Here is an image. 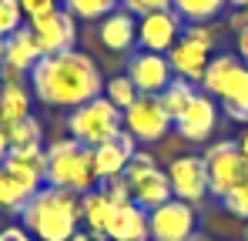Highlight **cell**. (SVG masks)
I'll return each instance as SVG.
<instances>
[{
	"mask_svg": "<svg viewBox=\"0 0 248 241\" xmlns=\"http://www.w3.org/2000/svg\"><path fill=\"white\" fill-rule=\"evenodd\" d=\"M31 90L47 107H81L91 97L104 94V80L97 64L81 50L47 54L31 71Z\"/></svg>",
	"mask_w": 248,
	"mask_h": 241,
	"instance_id": "6da1fadb",
	"label": "cell"
},
{
	"mask_svg": "<svg viewBox=\"0 0 248 241\" xmlns=\"http://www.w3.org/2000/svg\"><path fill=\"white\" fill-rule=\"evenodd\" d=\"M20 218L37 241H71L81 231V195L44 184L24 204Z\"/></svg>",
	"mask_w": 248,
	"mask_h": 241,
	"instance_id": "7a4b0ae2",
	"label": "cell"
},
{
	"mask_svg": "<svg viewBox=\"0 0 248 241\" xmlns=\"http://www.w3.org/2000/svg\"><path fill=\"white\" fill-rule=\"evenodd\" d=\"M47 184L64 188L74 195H87L97 188V171H94V154L74 137H61L47 148Z\"/></svg>",
	"mask_w": 248,
	"mask_h": 241,
	"instance_id": "3957f363",
	"label": "cell"
},
{
	"mask_svg": "<svg viewBox=\"0 0 248 241\" xmlns=\"http://www.w3.org/2000/svg\"><path fill=\"white\" fill-rule=\"evenodd\" d=\"M67 131H71L74 141H81L84 148L108 144V141H114L124 131V111L114 107L104 94H101V97H91L87 104H81V107L71 111Z\"/></svg>",
	"mask_w": 248,
	"mask_h": 241,
	"instance_id": "277c9868",
	"label": "cell"
},
{
	"mask_svg": "<svg viewBox=\"0 0 248 241\" xmlns=\"http://www.w3.org/2000/svg\"><path fill=\"white\" fill-rule=\"evenodd\" d=\"M124 178L131 184V201L141 204L144 211H155L158 204L171 201V181H168V171L158 167V161L151 158L148 151H138L131 154L127 167H124Z\"/></svg>",
	"mask_w": 248,
	"mask_h": 241,
	"instance_id": "5b68a950",
	"label": "cell"
},
{
	"mask_svg": "<svg viewBox=\"0 0 248 241\" xmlns=\"http://www.w3.org/2000/svg\"><path fill=\"white\" fill-rule=\"evenodd\" d=\"M205 167H208V195L225 198L238 184L248 181V158L235 141H215L205 151Z\"/></svg>",
	"mask_w": 248,
	"mask_h": 241,
	"instance_id": "8992f818",
	"label": "cell"
},
{
	"mask_svg": "<svg viewBox=\"0 0 248 241\" xmlns=\"http://www.w3.org/2000/svg\"><path fill=\"white\" fill-rule=\"evenodd\" d=\"M148 225H151V241H191L198 228V214L195 204L171 198L155 211H148Z\"/></svg>",
	"mask_w": 248,
	"mask_h": 241,
	"instance_id": "52a82bcc",
	"label": "cell"
},
{
	"mask_svg": "<svg viewBox=\"0 0 248 241\" xmlns=\"http://www.w3.org/2000/svg\"><path fill=\"white\" fill-rule=\"evenodd\" d=\"M171 124H174V120L161 111L158 97L141 94L131 107H124V131H131L138 144H155V141H161L168 131H171Z\"/></svg>",
	"mask_w": 248,
	"mask_h": 241,
	"instance_id": "ba28073f",
	"label": "cell"
},
{
	"mask_svg": "<svg viewBox=\"0 0 248 241\" xmlns=\"http://www.w3.org/2000/svg\"><path fill=\"white\" fill-rule=\"evenodd\" d=\"M34 30V37L41 44L44 57L47 54H64V50H74V40H78V17L67 14L64 7L44 14V17H34L27 24Z\"/></svg>",
	"mask_w": 248,
	"mask_h": 241,
	"instance_id": "9c48e42d",
	"label": "cell"
},
{
	"mask_svg": "<svg viewBox=\"0 0 248 241\" xmlns=\"http://www.w3.org/2000/svg\"><path fill=\"white\" fill-rule=\"evenodd\" d=\"M168 181H171V195L178 201L198 204L208 195V167L205 158L198 154H181L168 164Z\"/></svg>",
	"mask_w": 248,
	"mask_h": 241,
	"instance_id": "30bf717a",
	"label": "cell"
},
{
	"mask_svg": "<svg viewBox=\"0 0 248 241\" xmlns=\"http://www.w3.org/2000/svg\"><path fill=\"white\" fill-rule=\"evenodd\" d=\"M185 20L174 14V10H158V14H144L138 17V47L141 50H151V54H168L181 34Z\"/></svg>",
	"mask_w": 248,
	"mask_h": 241,
	"instance_id": "8fae6325",
	"label": "cell"
},
{
	"mask_svg": "<svg viewBox=\"0 0 248 241\" xmlns=\"http://www.w3.org/2000/svg\"><path fill=\"white\" fill-rule=\"evenodd\" d=\"M215 127H218V101L205 90H198L188 101V107L174 118V131L185 141H208Z\"/></svg>",
	"mask_w": 248,
	"mask_h": 241,
	"instance_id": "7c38bea8",
	"label": "cell"
},
{
	"mask_svg": "<svg viewBox=\"0 0 248 241\" xmlns=\"http://www.w3.org/2000/svg\"><path fill=\"white\" fill-rule=\"evenodd\" d=\"M127 77L138 87V94H148V97H158L171 84V64H168V54H151V50H141V54H131L127 60Z\"/></svg>",
	"mask_w": 248,
	"mask_h": 241,
	"instance_id": "4fadbf2b",
	"label": "cell"
},
{
	"mask_svg": "<svg viewBox=\"0 0 248 241\" xmlns=\"http://www.w3.org/2000/svg\"><path fill=\"white\" fill-rule=\"evenodd\" d=\"M3 167H7L27 191L37 195L44 184H47V148H41V144H34V148H10Z\"/></svg>",
	"mask_w": 248,
	"mask_h": 241,
	"instance_id": "5bb4252c",
	"label": "cell"
},
{
	"mask_svg": "<svg viewBox=\"0 0 248 241\" xmlns=\"http://www.w3.org/2000/svg\"><path fill=\"white\" fill-rule=\"evenodd\" d=\"M108 241H151V225H148V211L134 201L114 204V214L104 228Z\"/></svg>",
	"mask_w": 248,
	"mask_h": 241,
	"instance_id": "9a60e30c",
	"label": "cell"
},
{
	"mask_svg": "<svg viewBox=\"0 0 248 241\" xmlns=\"http://www.w3.org/2000/svg\"><path fill=\"white\" fill-rule=\"evenodd\" d=\"M91 154H94V171H97V181H108V178L124 174V167H127L131 154H138V141H134V134H131V131H121L114 141L91 148Z\"/></svg>",
	"mask_w": 248,
	"mask_h": 241,
	"instance_id": "2e32d148",
	"label": "cell"
},
{
	"mask_svg": "<svg viewBox=\"0 0 248 241\" xmlns=\"http://www.w3.org/2000/svg\"><path fill=\"white\" fill-rule=\"evenodd\" d=\"M208 60H211V50L208 47H202V44H195V40H188L185 34H181V40L168 50V64H171V74H178L181 80H198L202 84V77H205L208 71Z\"/></svg>",
	"mask_w": 248,
	"mask_h": 241,
	"instance_id": "e0dca14e",
	"label": "cell"
},
{
	"mask_svg": "<svg viewBox=\"0 0 248 241\" xmlns=\"http://www.w3.org/2000/svg\"><path fill=\"white\" fill-rule=\"evenodd\" d=\"M245 67H248V64L242 60V57H235V54H218V57H211V60H208L205 77H202V90L211 94L215 101H225L228 90L235 87V80L242 77Z\"/></svg>",
	"mask_w": 248,
	"mask_h": 241,
	"instance_id": "ac0fdd59",
	"label": "cell"
},
{
	"mask_svg": "<svg viewBox=\"0 0 248 241\" xmlns=\"http://www.w3.org/2000/svg\"><path fill=\"white\" fill-rule=\"evenodd\" d=\"M97 40H101L108 50H114V54L131 50V47L138 44V20H134V14H127V10H111V14L101 20V27H97Z\"/></svg>",
	"mask_w": 248,
	"mask_h": 241,
	"instance_id": "d6986e66",
	"label": "cell"
},
{
	"mask_svg": "<svg viewBox=\"0 0 248 241\" xmlns=\"http://www.w3.org/2000/svg\"><path fill=\"white\" fill-rule=\"evenodd\" d=\"M3 44H7V64L17 67V71H24V74H31L37 67V60L44 57L41 44H37L31 27H17L10 37H3Z\"/></svg>",
	"mask_w": 248,
	"mask_h": 241,
	"instance_id": "ffe728a7",
	"label": "cell"
},
{
	"mask_svg": "<svg viewBox=\"0 0 248 241\" xmlns=\"http://www.w3.org/2000/svg\"><path fill=\"white\" fill-rule=\"evenodd\" d=\"M31 97L34 90L27 84H0V127L31 118Z\"/></svg>",
	"mask_w": 248,
	"mask_h": 241,
	"instance_id": "44dd1931",
	"label": "cell"
},
{
	"mask_svg": "<svg viewBox=\"0 0 248 241\" xmlns=\"http://www.w3.org/2000/svg\"><path fill=\"white\" fill-rule=\"evenodd\" d=\"M111 214H114V201L104 195V188H91L87 195H81V221L87 225V231L104 235Z\"/></svg>",
	"mask_w": 248,
	"mask_h": 241,
	"instance_id": "7402d4cb",
	"label": "cell"
},
{
	"mask_svg": "<svg viewBox=\"0 0 248 241\" xmlns=\"http://www.w3.org/2000/svg\"><path fill=\"white\" fill-rule=\"evenodd\" d=\"M228 0H171V10L188 24H211Z\"/></svg>",
	"mask_w": 248,
	"mask_h": 241,
	"instance_id": "603a6c76",
	"label": "cell"
},
{
	"mask_svg": "<svg viewBox=\"0 0 248 241\" xmlns=\"http://www.w3.org/2000/svg\"><path fill=\"white\" fill-rule=\"evenodd\" d=\"M34 198V191H27L3 164H0V211H10V214H20L24 204Z\"/></svg>",
	"mask_w": 248,
	"mask_h": 241,
	"instance_id": "cb8c5ba5",
	"label": "cell"
},
{
	"mask_svg": "<svg viewBox=\"0 0 248 241\" xmlns=\"http://www.w3.org/2000/svg\"><path fill=\"white\" fill-rule=\"evenodd\" d=\"M195 94H198V90H195V84H191V80H181V77L174 80V77H171V84L158 94V104H161V111H165L168 118L174 120L185 107H188V101H191Z\"/></svg>",
	"mask_w": 248,
	"mask_h": 241,
	"instance_id": "d4e9b609",
	"label": "cell"
},
{
	"mask_svg": "<svg viewBox=\"0 0 248 241\" xmlns=\"http://www.w3.org/2000/svg\"><path fill=\"white\" fill-rule=\"evenodd\" d=\"M7 131V141H10V148H34V144H41L44 137V127L41 120L34 118H24V120H14L10 127H3Z\"/></svg>",
	"mask_w": 248,
	"mask_h": 241,
	"instance_id": "484cf974",
	"label": "cell"
},
{
	"mask_svg": "<svg viewBox=\"0 0 248 241\" xmlns=\"http://www.w3.org/2000/svg\"><path fill=\"white\" fill-rule=\"evenodd\" d=\"M221 107H225V114L232 120L248 124V67L242 71V77L235 80V87L228 90V97L221 101Z\"/></svg>",
	"mask_w": 248,
	"mask_h": 241,
	"instance_id": "4316f807",
	"label": "cell"
},
{
	"mask_svg": "<svg viewBox=\"0 0 248 241\" xmlns=\"http://www.w3.org/2000/svg\"><path fill=\"white\" fill-rule=\"evenodd\" d=\"M114 7L118 0H64V10L74 14L78 20H104Z\"/></svg>",
	"mask_w": 248,
	"mask_h": 241,
	"instance_id": "83f0119b",
	"label": "cell"
},
{
	"mask_svg": "<svg viewBox=\"0 0 248 241\" xmlns=\"http://www.w3.org/2000/svg\"><path fill=\"white\" fill-rule=\"evenodd\" d=\"M104 97H108L114 107H121V111H124V107H131L141 94H138V87L131 84V77L121 74V77H111L108 84H104Z\"/></svg>",
	"mask_w": 248,
	"mask_h": 241,
	"instance_id": "f1b7e54d",
	"label": "cell"
},
{
	"mask_svg": "<svg viewBox=\"0 0 248 241\" xmlns=\"http://www.w3.org/2000/svg\"><path fill=\"white\" fill-rule=\"evenodd\" d=\"M17 27H24V10L17 0H0V37H10Z\"/></svg>",
	"mask_w": 248,
	"mask_h": 241,
	"instance_id": "f546056e",
	"label": "cell"
},
{
	"mask_svg": "<svg viewBox=\"0 0 248 241\" xmlns=\"http://www.w3.org/2000/svg\"><path fill=\"white\" fill-rule=\"evenodd\" d=\"M221 204H225L228 214H235V218L248 221V181H245V184H238L235 191H228V195L221 198Z\"/></svg>",
	"mask_w": 248,
	"mask_h": 241,
	"instance_id": "4dcf8cb0",
	"label": "cell"
},
{
	"mask_svg": "<svg viewBox=\"0 0 248 241\" xmlns=\"http://www.w3.org/2000/svg\"><path fill=\"white\" fill-rule=\"evenodd\" d=\"M101 188H104V195L114 201V204H124V201H131V184H127V178H124V174L101 181Z\"/></svg>",
	"mask_w": 248,
	"mask_h": 241,
	"instance_id": "1f68e13d",
	"label": "cell"
},
{
	"mask_svg": "<svg viewBox=\"0 0 248 241\" xmlns=\"http://www.w3.org/2000/svg\"><path fill=\"white\" fill-rule=\"evenodd\" d=\"M124 10L134 14V17H144V14H158V10H171V0H121Z\"/></svg>",
	"mask_w": 248,
	"mask_h": 241,
	"instance_id": "d6a6232c",
	"label": "cell"
},
{
	"mask_svg": "<svg viewBox=\"0 0 248 241\" xmlns=\"http://www.w3.org/2000/svg\"><path fill=\"white\" fill-rule=\"evenodd\" d=\"M185 37L195 40V44H202V47H215L218 44V30L211 27V24H191V27H185Z\"/></svg>",
	"mask_w": 248,
	"mask_h": 241,
	"instance_id": "836d02e7",
	"label": "cell"
},
{
	"mask_svg": "<svg viewBox=\"0 0 248 241\" xmlns=\"http://www.w3.org/2000/svg\"><path fill=\"white\" fill-rule=\"evenodd\" d=\"M20 3V10H24V17L27 20H34V17H44V14H50V10H57L64 0H17Z\"/></svg>",
	"mask_w": 248,
	"mask_h": 241,
	"instance_id": "e575fe53",
	"label": "cell"
},
{
	"mask_svg": "<svg viewBox=\"0 0 248 241\" xmlns=\"http://www.w3.org/2000/svg\"><path fill=\"white\" fill-rule=\"evenodd\" d=\"M0 241H37L24 225H10V228H3L0 231Z\"/></svg>",
	"mask_w": 248,
	"mask_h": 241,
	"instance_id": "d590c367",
	"label": "cell"
},
{
	"mask_svg": "<svg viewBox=\"0 0 248 241\" xmlns=\"http://www.w3.org/2000/svg\"><path fill=\"white\" fill-rule=\"evenodd\" d=\"M228 27H232L235 34H242V30H248V7H242V10H235V17L228 20Z\"/></svg>",
	"mask_w": 248,
	"mask_h": 241,
	"instance_id": "8d00e7d4",
	"label": "cell"
},
{
	"mask_svg": "<svg viewBox=\"0 0 248 241\" xmlns=\"http://www.w3.org/2000/svg\"><path fill=\"white\" fill-rule=\"evenodd\" d=\"M238 37V57L248 64V30H242V34H235Z\"/></svg>",
	"mask_w": 248,
	"mask_h": 241,
	"instance_id": "74e56055",
	"label": "cell"
},
{
	"mask_svg": "<svg viewBox=\"0 0 248 241\" xmlns=\"http://www.w3.org/2000/svg\"><path fill=\"white\" fill-rule=\"evenodd\" d=\"M7 154H10V141H7V131L0 127V164L7 161Z\"/></svg>",
	"mask_w": 248,
	"mask_h": 241,
	"instance_id": "f35d334b",
	"label": "cell"
},
{
	"mask_svg": "<svg viewBox=\"0 0 248 241\" xmlns=\"http://www.w3.org/2000/svg\"><path fill=\"white\" fill-rule=\"evenodd\" d=\"M71 241H108L104 235H94V231H78Z\"/></svg>",
	"mask_w": 248,
	"mask_h": 241,
	"instance_id": "ab89813d",
	"label": "cell"
},
{
	"mask_svg": "<svg viewBox=\"0 0 248 241\" xmlns=\"http://www.w3.org/2000/svg\"><path fill=\"white\" fill-rule=\"evenodd\" d=\"M238 148H242V154H245V158H248V131H245V134H242V137H238Z\"/></svg>",
	"mask_w": 248,
	"mask_h": 241,
	"instance_id": "60d3db41",
	"label": "cell"
},
{
	"mask_svg": "<svg viewBox=\"0 0 248 241\" xmlns=\"http://www.w3.org/2000/svg\"><path fill=\"white\" fill-rule=\"evenodd\" d=\"M7 64V44H3V37H0V67Z\"/></svg>",
	"mask_w": 248,
	"mask_h": 241,
	"instance_id": "b9f144b4",
	"label": "cell"
},
{
	"mask_svg": "<svg viewBox=\"0 0 248 241\" xmlns=\"http://www.w3.org/2000/svg\"><path fill=\"white\" fill-rule=\"evenodd\" d=\"M228 3H232V7H238V10H242V7H248V0H228Z\"/></svg>",
	"mask_w": 248,
	"mask_h": 241,
	"instance_id": "7bdbcfd3",
	"label": "cell"
},
{
	"mask_svg": "<svg viewBox=\"0 0 248 241\" xmlns=\"http://www.w3.org/2000/svg\"><path fill=\"white\" fill-rule=\"evenodd\" d=\"M191 241H211V238H198V235H195V238H191Z\"/></svg>",
	"mask_w": 248,
	"mask_h": 241,
	"instance_id": "ee69618b",
	"label": "cell"
},
{
	"mask_svg": "<svg viewBox=\"0 0 248 241\" xmlns=\"http://www.w3.org/2000/svg\"><path fill=\"white\" fill-rule=\"evenodd\" d=\"M245 241H248V228H245Z\"/></svg>",
	"mask_w": 248,
	"mask_h": 241,
	"instance_id": "f6af8a7d",
	"label": "cell"
}]
</instances>
